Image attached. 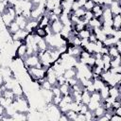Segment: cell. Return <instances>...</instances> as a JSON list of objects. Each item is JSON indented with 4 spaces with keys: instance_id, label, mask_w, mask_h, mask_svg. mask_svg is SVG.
Wrapping results in <instances>:
<instances>
[{
    "instance_id": "obj_12",
    "label": "cell",
    "mask_w": 121,
    "mask_h": 121,
    "mask_svg": "<svg viewBox=\"0 0 121 121\" xmlns=\"http://www.w3.org/2000/svg\"><path fill=\"white\" fill-rule=\"evenodd\" d=\"M59 20L60 21V23H61L63 26H70V24H71V21H70V19H69L68 14H64V13L60 14V15L59 16Z\"/></svg>"
},
{
    "instance_id": "obj_19",
    "label": "cell",
    "mask_w": 121,
    "mask_h": 121,
    "mask_svg": "<svg viewBox=\"0 0 121 121\" xmlns=\"http://www.w3.org/2000/svg\"><path fill=\"white\" fill-rule=\"evenodd\" d=\"M90 34H91L90 30H88V29L84 28V29H82L81 31H79V32H78V36L80 39H88V38H89V36H90Z\"/></svg>"
},
{
    "instance_id": "obj_10",
    "label": "cell",
    "mask_w": 121,
    "mask_h": 121,
    "mask_svg": "<svg viewBox=\"0 0 121 121\" xmlns=\"http://www.w3.org/2000/svg\"><path fill=\"white\" fill-rule=\"evenodd\" d=\"M37 45H38V48L40 51H45L48 48V44L44 38H41L39 40V42L37 43Z\"/></svg>"
},
{
    "instance_id": "obj_1",
    "label": "cell",
    "mask_w": 121,
    "mask_h": 121,
    "mask_svg": "<svg viewBox=\"0 0 121 121\" xmlns=\"http://www.w3.org/2000/svg\"><path fill=\"white\" fill-rule=\"evenodd\" d=\"M15 54L18 58L22 59L23 60H25V59L26 58V43H22L15 51Z\"/></svg>"
},
{
    "instance_id": "obj_41",
    "label": "cell",
    "mask_w": 121,
    "mask_h": 121,
    "mask_svg": "<svg viewBox=\"0 0 121 121\" xmlns=\"http://www.w3.org/2000/svg\"><path fill=\"white\" fill-rule=\"evenodd\" d=\"M7 1H9V0H7Z\"/></svg>"
},
{
    "instance_id": "obj_9",
    "label": "cell",
    "mask_w": 121,
    "mask_h": 121,
    "mask_svg": "<svg viewBox=\"0 0 121 121\" xmlns=\"http://www.w3.org/2000/svg\"><path fill=\"white\" fill-rule=\"evenodd\" d=\"M8 28V31H9V33L11 35V34H14V33H16L19 29H20V26H18V24L15 22V21H13L10 25H9V27H7Z\"/></svg>"
},
{
    "instance_id": "obj_38",
    "label": "cell",
    "mask_w": 121,
    "mask_h": 121,
    "mask_svg": "<svg viewBox=\"0 0 121 121\" xmlns=\"http://www.w3.org/2000/svg\"><path fill=\"white\" fill-rule=\"evenodd\" d=\"M64 1H66V2H68V3H73V2H75V1H77V0H64Z\"/></svg>"
},
{
    "instance_id": "obj_22",
    "label": "cell",
    "mask_w": 121,
    "mask_h": 121,
    "mask_svg": "<svg viewBox=\"0 0 121 121\" xmlns=\"http://www.w3.org/2000/svg\"><path fill=\"white\" fill-rule=\"evenodd\" d=\"M90 96H91V100H93V101H98L99 102L100 99H101L100 95H99V92H97V91H95V92L91 93Z\"/></svg>"
},
{
    "instance_id": "obj_18",
    "label": "cell",
    "mask_w": 121,
    "mask_h": 121,
    "mask_svg": "<svg viewBox=\"0 0 121 121\" xmlns=\"http://www.w3.org/2000/svg\"><path fill=\"white\" fill-rule=\"evenodd\" d=\"M78 113V112H75V111H73V110H68V111L65 112V114H66L68 120H76Z\"/></svg>"
},
{
    "instance_id": "obj_24",
    "label": "cell",
    "mask_w": 121,
    "mask_h": 121,
    "mask_svg": "<svg viewBox=\"0 0 121 121\" xmlns=\"http://www.w3.org/2000/svg\"><path fill=\"white\" fill-rule=\"evenodd\" d=\"M78 82V79L75 77V78H66L65 79V83L66 84H68L70 87H72L73 85H75V84H77Z\"/></svg>"
},
{
    "instance_id": "obj_32",
    "label": "cell",
    "mask_w": 121,
    "mask_h": 121,
    "mask_svg": "<svg viewBox=\"0 0 121 121\" xmlns=\"http://www.w3.org/2000/svg\"><path fill=\"white\" fill-rule=\"evenodd\" d=\"M79 8H81V7L78 5V3L77 1H75V2H73V3H72V6H71V9H72L73 11L77 10V9H79Z\"/></svg>"
},
{
    "instance_id": "obj_16",
    "label": "cell",
    "mask_w": 121,
    "mask_h": 121,
    "mask_svg": "<svg viewBox=\"0 0 121 121\" xmlns=\"http://www.w3.org/2000/svg\"><path fill=\"white\" fill-rule=\"evenodd\" d=\"M98 106H100V103H99L98 101H93V100H90V102L87 104L88 110L91 111V112H94Z\"/></svg>"
},
{
    "instance_id": "obj_2",
    "label": "cell",
    "mask_w": 121,
    "mask_h": 121,
    "mask_svg": "<svg viewBox=\"0 0 121 121\" xmlns=\"http://www.w3.org/2000/svg\"><path fill=\"white\" fill-rule=\"evenodd\" d=\"M50 27H51V31H52V34H57V33H60L63 25L60 23V20H57V21H54V22H51L50 23Z\"/></svg>"
},
{
    "instance_id": "obj_34",
    "label": "cell",
    "mask_w": 121,
    "mask_h": 121,
    "mask_svg": "<svg viewBox=\"0 0 121 121\" xmlns=\"http://www.w3.org/2000/svg\"><path fill=\"white\" fill-rule=\"evenodd\" d=\"M93 1L96 5H100V6H103L104 5V0H93Z\"/></svg>"
},
{
    "instance_id": "obj_37",
    "label": "cell",
    "mask_w": 121,
    "mask_h": 121,
    "mask_svg": "<svg viewBox=\"0 0 121 121\" xmlns=\"http://www.w3.org/2000/svg\"><path fill=\"white\" fill-rule=\"evenodd\" d=\"M30 1H31V3L34 4V5H38V4L41 2V0H30Z\"/></svg>"
},
{
    "instance_id": "obj_33",
    "label": "cell",
    "mask_w": 121,
    "mask_h": 121,
    "mask_svg": "<svg viewBox=\"0 0 121 121\" xmlns=\"http://www.w3.org/2000/svg\"><path fill=\"white\" fill-rule=\"evenodd\" d=\"M113 45L116 47V49H117L119 52H121V41H120V40H117L116 43H115Z\"/></svg>"
},
{
    "instance_id": "obj_30",
    "label": "cell",
    "mask_w": 121,
    "mask_h": 121,
    "mask_svg": "<svg viewBox=\"0 0 121 121\" xmlns=\"http://www.w3.org/2000/svg\"><path fill=\"white\" fill-rule=\"evenodd\" d=\"M112 107L113 110L116 109V108L121 107V101H119V100H114V101L112 103Z\"/></svg>"
},
{
    "instance_id": "obj_20",
    "label": "cell",
    "mask_w": 121,
    "mask_h": 121,
    "mask_svg": "<svg viewBox=\"0 0 121 121\" xmlns=\"http://www.w3.org/2000/svg\"><path fill=\"white\" fill-rule=\"evenodd\" d=\"M35 33H36V35H38L41 38H44L46 36V32H45L44 27H40V26L36 27L35 28Z\"/></svg>"
},
{
    "instance_id": "obj_7",
    "label": "cell",
    "mask_w": 121,
    "mask_h": 121,
    "mask_svg": "<svg viewBox=\"0 0 121 121\" xmlns=\"http://www.w3.org/2000/svg\"><path fill=\"white\" fill-rule=\"evenodd\" d=\"M90 93L86 90V88L84 87L83 88V91H82V93H81V102L83 103V104H88L89 102H90V100H91V96H90Z\"/></svg>"
},
{
    "instance_id": "obj_14",
    "label": "cell",
    "mask_w": 121,
    "mask_h": 121,
    "mask_svg": "<svg viewBox=\"0 0 121 121\" xmlns=\"http://www.w3.org/2000/svg\"><path fill=\"white\" fill-rule=\"evenodd\" d=\"M108 54H109L112 58H115V57H117V56L120 55V52L116 49V47H115L114 45H112V46H110L109 49H108Z\"/></svg>"
},
{
    "instance_id": "obj_8",
    "label": "cell",
    "mask_w": 121,
    "mask_h": 121,
    "mask_svg": "<svg viewBox=\"0 0 121 121\" xmlns=\"http://www.w3.org/2000/svg\"><path fill=\"white\" fill-rule=\"evenodd\" d=\"M102 17H103V20H111L112 17V11L110 9V7H107L105 6L103 8V13H102Z\"/></svg>"
},
{
    "instance_id": "obj_11",
    "label": "cell",
    "mask_w": 121,
    "mask_h": 121,
    "mask_svg": "<svg viewBox=\"0 0 121 121\" xmlns=\"http://www.w3.org/2000/svg\"><path fill=\"white\" fill-rule=\"evenodd\" d=\"M109 95L112 96V97H113V98H116L117 96L121 95V92H120L116 87L111 86V87L109 88Z\"/></svg>"
},
{
    "instance_id": "obj_26",
    "label": "cell",
    "mask_w": 121,
    "mask_h": 121,
    "mask_svg": "<svg viewBox=\"0 0 121 121\" xmlns=\"http://www.w3.org/2000/svg\"><path fill=\"white\" fill-rule=\"evenodd\" d=\"M92 18H94V13L91 10H85V13L83 15V19L89 22V20H91Z\"/></svg>"
},
{
    "instance_id": "obj_15",
    "label": "cell",
    "mask_w": 121,
    "mask_h": 121,
    "mask_svg": "<svg viewBox=\"0 0 121 121\" xmlns=\"http://www.w3.org/2000/svg\"><path fill=\"white\" fill-rule=\"evenodd\" d=\"M59 88H60V91L61 95H64L69 94L70 89H71V87H70L68 84H66V83H63V84L60 85V86H59Z\"/></svg>"
},
{
    "instance_id": "obj_40",
    "label": "cell",
    "mask_w": 121,
    "mask_h": 121,
    "mask_svg": "<svg viewBox=\"0 0 121 121\" xmlns=\"http://www.w3.org/2000/svg\"><path fill=\"white\" fill-rule=\"evenodd\" d=\"M3 1H4V0H0V2H3Z\"/></svg>"
},
{
    "instance_id": "obj_29",
    "label": "cell",
    "mask_w": 121,
    "mask_h": 121,
    "mask_svg": "<svg viewBox=\"0 0 121 121\" xmlns=\"http://www.w3.org/2000/svg\"><path fill=\"white\" fill-rule=\"evenodd\" d=\"M110 121H121V116H120V115H117V114H115V113H113V114L111 115Z\"/></svg>"
},
{
    "instance_id": "obj_5",
    "label": "cell",
    "mask_w": 121,
    "mask_h": 121,
    "mask_svg": "<svg viewBox=\"0 0 121 121\" xmlns=\"http://www.w3.org/2000/svg\"><path fill=\"white\" fill-rule=\"evenodd\" d=\"M14 21L18 24V26H20V29H25L26 28V26L27 24V20L23 17V15H17L14 19Z\"/></svg>"
},
{
    "instance_id": "obj_28",
    "label": "cell",
    "mask_w": 121,
    "mask_h": 121,
    "mask_svg": "<svg viewBox=\"0 0 121 121\" xmlns=\"http://www.w3.org/2000/svg\"><path fill=\"white\" fill-rule=\"evenodd\" d=\"M41 88H43V89H45V90H51V88H52V85L45 79V81L43 83V85H42V87Z\"/></svg>"
},
{
    "instance_id": "obj_23",
    "label": "cell",
    "mask_w": 121,
    "mask_h": 121,
    "mask_svg": "<svg viewBox=\"0 0 121 121\" xmlns=\"http://www.w3.org/2000/svg\"><path fill=\"white\" fill-rule=\"evenodd\" d=\"M52 12H53V14H55V15H57V16H60V14H62V12H63V9H62L61 6L54 7L53 9H52Z\"/></svg>"
},
{
    "instance_id": "obj_6",
    "label": "cell",
    "mask_w": 121,
    "mask_h": 121,
    "mask_svg": "<svg viewBox=\"0 0 121 121\" xmlns=\"http://www.w3.org/2000/svg\"><path fill=\"white\" fill-rule=\"evenodd\" d=\"M77 72H78L77 67L74 66V67H71V68H69V69H66V70L64 71V73H63L62 76L65 78V79H66V78H75L76 75H77Z\"/></svg>"
},
{
    "instance_id": "obj_35",
    "label": "cell",
    "mask_w": 121,
    "mask_h": 121,
    "mask_svg": "<svg viewBox=\"0 0 121 121\" xmlns=\"http://www.w3.org/2000/svg\"><path fill=\"white\" fill-rule=\"evenodd\" d=\"M86 1H87V0H77V2L78 3V5H79L80 7H83L84 4L86 3Z\"/></svg>"
},
{
    "instance_id": "obj_25",
    "label": "cell",
    "mask_w": 121,
    "mask_h": 121,
    "mask_svg": "<svg viewBox=\"0 0 121 121\" xmlns=\"http://www.w3.org/2000/svg\"><path fill=\"white\" fill-rule=\"evenodd\" d=\"M94 5H95V3H94L93 0H87L86 3L84 4V6H83L82 8H83L85 10H91L92 8L94 7Z\"/></svg>"
},
{
    "instance_id": "obj_27",
    "label": "cell",
    "mask_w": 121,
    "mask_h": 121,
    "mask_svg": "<svg viewBox=\"0 0 121 121\" xmlns=\"http://www.w3.org/2000/svg\"><path fill=\"white\" fill-rule=\"evenodd\" d=\"M21 15H23V17H25L26 20H29L31 18L30 17V9H23Z\"/></svg>"
},
{
    "instance_id": "obj_36",
    "label": "cell",
    "mask_w": 121,
    "mask_h": 121,
    "mask_svg": "<svg viewBox=\"0 0 121 121\" xmlns=\"http://www.w3.org/2000/svg\"><path fill=\"white\" fill-rule=\"evenodd\" d=\"M112 2V0H104V5L107 6V7H110Z\"/></svg>"
},
{
    "instance_id": "obj_21",
    "label": "cell",
    "mask_w": 121,
    "mask_h": 121,
    "mask_svg": "<svg viewBox=\"0 0 121 121\" xmlns=\"http://www.w3.org/2000/svg\"><path fill=\"white\" fill-rule=\"evenodd\" d=\"M84 13H85V9H84L82 7L74 11V14H75L77 17H78L80 20H83V15H84Z\"/></svg>"
},
{
    "instance_id": "obj_39",
    "label": "cell",
    "mask_w": 121,
    "mask_h": 121,
    "mask_svg": "<svg viewBox=\"0 0 121 121\" xmlns=\"http://www.w3.org/2000/svg\"><path fill=\"white\" fill-rule=\"evenodd\" d=\"M112 1H120V0H112Z\"/></svg>"
},
{
    "instance_id": "obj_17",
    "label": "cell",
    "mask_w": 121,
    "mask_h": 121,
    "mask_svg": "<svg viewBox=\"0 0 121 121\" xmlns=\"http://www.w3.org/2000/svg\"><path fill=\"white\" fill-rule=\"evenodd\" d=\"M111 67H116L121 65V59H120V55L115 57V58H112V60L110 61Z\"/></svg>"
},
{
    "instance_id": "obj_4",
    "label": "cell",
    "mask_w": 121,
    "mask_h": 121,
    "mask_svg": "<svg viewBox=\"0 0 121 121\" xmlns=\"http://www.w3.org/2000/svg\"><path fill=\"white\" fill-rule=\"evenodd\" d=\"M112 27L114 30H120V28H121V15L120 14L113 15L112 17Z\"/></svg>"
},
{
    "instance_id": "obj_13",
    "label": "cell",
    "mask_w": 121,
    "mask_h": 121,
    "mask_svg": "<svg viewBox=\"0 0 121 121\" xmlns=\"http://www.w3.org/2000/svg\"><path fill=\"white\" fill-rule=\"evenodd\" d=\"M88 24H89V26H90L91 27H93V28H94V27H99V28L102 27V23H100L97 18H92L91 20H89Z\"/></svg>"
},
{
    "instance_id": "obj_31",
    "label": "cell",
    "mask_w": 121,
    "mask_h": 121,
    "mask_svg": "<svg viewBox=\"0 0 121 121\" xmlns=\"http://www.w3.org/2000/svg\"><path fill=\"white\" fill-rule=\"evenodd\" d=\"M7 10V6L5 5L4 2H0V14H3Z\"/></svg>"
},
{
    "instance_id": "obj_3",
    "label": "cell",
    "mask_w": 121,
    "mask_h": 121,
    "mask_svg": "<svg viewBox=\"0 0 121 121\" xmlns=\"http://www.w3.org/2000/svg\"><path fill=\"white\" fill-rule=\"evenodd\" d=\"M1 18H2V20H3V23H4V25H5V26L6 27H9V25L14 21V17L13 16H11L9 13H8L7 11L6 12H4L3 14H1Z\"/></svg>"
}]
</instances>
